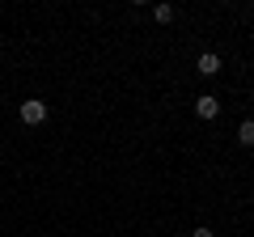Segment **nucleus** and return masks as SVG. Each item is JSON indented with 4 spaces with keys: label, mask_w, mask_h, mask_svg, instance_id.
<instances>
[{
    "label": "nucleus",
    "mask_w": 254,
    "mask_h": 237,
    "mask_svg": "<svg viewBox=\"0 0 254 237\" xmlns=\"http://www.w3.org/2000/svg\"><path fill=\"white\" fill-rule=\"evenodd\" d=\"M17 118L26 123V127H38V123H47V102L43 98H26L17 106Z\"/></svg>",
    "instance_id": "obj_1"
},
{
    "label": "nucleus",
    "mask_w": 254,
    "mask_h": 237,
    "mask_svg": "<svg viewBox=\"0 0 254 237\" xmlns=\"http://www.w3.org/2000/svg\"><path fill=\"white\" fill-rule=\"evenodd\" d=\"M195 115L208 123V118H216V115H220V102L212 98V93H199V98H195Z\"/></svg>",
    "instance_id": "obj_2"
},
{
    "label": "nucleus",
    "mask_w": 254,
    "mask_h": 237,
    "mask_svg": "<svg viewBox=\"0 0 254 237\" xmlns=\"http://www.w3.org/2000/svg\"><path fill=\"white\" fill-rule=\"evenodd\" d=\"M195 72H199V76H216L220 72V55L216 51H203L199 59H195Z\"/></svg>",
    "instance_id": "obj_3"
},
{
    "label": "nucleus",
    "mask_w": 254,
    "mask_h": 237,
    "mask_svg": "<svg viewBox=\"0 0 254 237\" xmlns=\"http://www.w3.org/2000/svg\"><path fill=\"white\" fill-rule=\"evenodd\" d=\"M237 144H246V148H254V118H246L242 127H237Z\"/></svg>",
    "instance_id": "obj_4"
},
{
    "label": "nucleus",
    "mask_w": 254,
    "mask_h": 237,
    "mask_svg": "<svg viewBox=\"0 0 254 237\" xmlns=\"http://www.w3.org/2000/svg\"><path fill=\"white\" fill-rule=\"evenodd\" d=\"M153 17L161 21V26H170V21H174V4H157V9H153Z\"/></svg>",
    "instance_id": "obj_5"
},
{
    "label": "nucleus",
    "mask_w": 254,
    "mask_h": 237,
    "mask_svg": "<svg viewBox=\"0 0 254 237\" xmlns=\"http://www.w3.org/2000/svg\"><path fill=\"white\" fill-rule=\"evenodd\" d=\"M190 237H216V233H212L208 225H199V229H195V233H190Z\"/></svg>",
    "instance_id": "obj_6"
}]
</instances>
